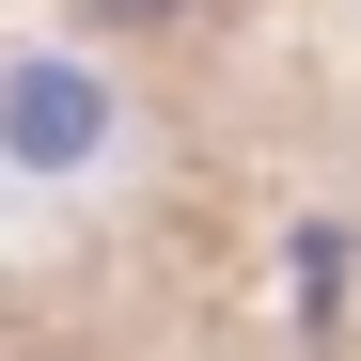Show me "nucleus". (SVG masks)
Listing matches in <instances>:
<instances>
[{
    "mask_svg": "<svg viewBox=\"0 0 361 361\" xmlns=\"http://www.w3.org/2000/svg\"><path fill=\"white\" fill-rule=\"evenodd\" d=\"M94 16H189V0H94Z\"/></svg>",
    "mask_w": 361,
    "mask_h": 361,
    "instance_id": "1",
    "label": "nucleus"
}]
</instances>
